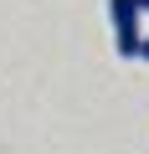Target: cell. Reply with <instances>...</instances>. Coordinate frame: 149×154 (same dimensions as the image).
<instances>
[{
  "mask_svg": "<svg viewBox=\"0 0 149 154\" xmlns=\"http://www.w3.org/2000/svg\"><path fill=\"white\" fill-rule=\"evenodd\" d=\"M139 62H149V36H144V41H139Z\"/></svg>",
  "mask_w": 149,
  "mask_h": 154,
  "instance_id": "obj_2",
  "label": "cell"
},
{
  "mask_svg": "<svg viewBox=\"0 0 149 154\" xmlns=\"http://www.w3.org/2000/svg\"><path fill=\"white\" fill-rule=\"evenodd\" d=\"M108 21H113V46H118V57H139L144 5H139V0H108Z\"/></svg>",
  "mask_w": 149,
  "mask_h": 154,
  "instance_id": "obj_1",
  "label": "cell"
},
{
  "mask_svg": "<svg viewBox=\"0 0 149 154\" xmlns=\"http://www.w3.org/2000/svg\"><path fill=\"white\" fill-rule=\"evenodd\" d=\"M139 5H144V16H149V0H139Z\"/></svg>",
  "mask_w": 149,
  "mask_h": 154,
  "instance_id": "obj_3",
  "label": "cell"
}]
</instances>
